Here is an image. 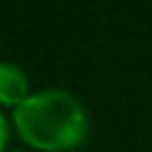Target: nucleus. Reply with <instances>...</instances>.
I'll use <instances>...</instances> for the list:
<instances>
[{"mask_svg":"<svg viewBox=\"0 0 152 152\" xmlns=\"http://www.w3.org/2000/svg\"><path fill=\"white\" fill-rule=\"evenodd\" d=\"M10 116L14 135L33 152H74L90 133L86 107L64 88L33 90Z\"/></svg>","mask_w":152,"mask_h":152,"instance_id":"f257e3e1","label":"nucleus"},{"mask_svg":"<svg viewBox=\"0 0 152 152\" xmlns=\"http://www.w3.org/2000/svg\"><path fill=\"white\" fill-rule=\"evenodd\" d=\"M28 74L14 62H0V109H17L31 95Z\"/></svg>","mask_w":152,"mask_h":152,"instance_id":"f03ea898","label":"nucleus"},{"mask_svg":"<svg viewBox=\"0 0 152 152\" xmlns=\"http://www.w3.org/2000/svg\"><path fill=\"white\" fill-rule=\"evenodd\" d=\"M14 138V126H12V116L0 109V152H7L10 150V142Z\"/></svg>","mask_w":152,"mask_h":152,"instance_id":"7ed1b4c3","label":"nucleus"},{"mask_svg":"<svg viewBox=\"0 0 152 152\" xmlns=\"http://www.w3.org/2000/svg\"><path fill=\"white\" fill-rule=\"evenodd\" d=\"M7 152H33V150H28V147H10Z\"/></svg>","mask_w":152,"mask_h":152,"instance_id":"20e7f679","label":"nucleus"}]
</instances>
